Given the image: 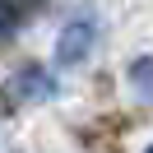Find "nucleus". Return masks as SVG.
Returning a JSON list of instances; mask_svg holds the SVG:
<instances>
[{"instance_id": "nucleus-1", "label": "nucleus", "mask_w": 153, "mask_h": 153, "mask_svg": "<svg viewBox=\"0 0 153 153\" xmlns=\"http://www.w3.org/2000/svg\"><path fill=\"white\" fill-rule=\"evenodd\" d=\"M88 51H93V19H74L56 42V60L60 65H79Z\"/></svg>"}, {"instance_id": "nucleus-2", "label": "nucleus", "mask_w": 153, "mask_h": 153, "mask_svg": "<svg viewBox=\"0 0 153 153\" xmlns=\"http://www.w3.org/2000/svg\"><path fill=\"white\" fill-rule=\"evenodd\" d=\"M130 79H134V88H139V97H149V102H153V60H134Z\"/></svg>"}, {"instance_id": "nucleus-3", "label": "nucleus", "mask_w": 153, "mask_h": 153, "mask_svg": "<svg viewBox=\"0 0 153 153\" xmlns=\"http://www.w3.org/2000/svg\"><path fill=\"white\" fill-rule=\"evenodd\" d=\"M19 84H23V93H33V97H47V93H51V79L33 74V70H28V74H19Z\"/></svg>"}, {"instance_id": "nucleus-4", "label": "nucleus", "mask_w": 153, "mask_h": 153, "mask_svg": "<svg viewBox=\"0 0 153 153\" xmlns=\"http://www.w3.org/2000/svg\"><path fill=\"white\" fill-rule=\"evenodd\" d=\"M14 33V10H10V0H0V37H10Z\"/></svg>"}, {"instance_id": "nucleus-5", "label": "nucleus", "mask_w": 153, "mask_h": 153, "mask_svg": "<svg viewBox=\"0 0 153 153\" xmlns=\"http://www.w3.org/2000/svg\"><path fill=\"white\" fill-rule=\"evenodd\" d=\"M144 153H153V144H149V149H144Z\"/></svg>"}]
</instances>
